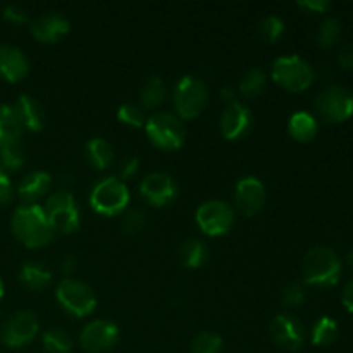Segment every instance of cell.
<instances>
[{
	"instance_id": "cell-11",
	"label": "cell",
	"mask_w": 353,
	"mask_h": 353,
	"mask_svg": "<svg viewBox=\"0 0 353 353\" xmlns=\"http://www.w3.org/2000/svg\"><path fill=\"white\" fill-rule=\"evenodd\" d=\"M196 224L209 236H223L233 228L234 212L223 200H207L196 210Z\"/></svg>"
},
{
	"instance_id": "cell-45",
	"label": "cell",
	"mask_w": 353,
	"mask_h": 353,
	"mask_svg": "<svg viewBox=\"0 0 353 353\" xmlns=\"http://www.w3.org/2000/svg\"><path fill=\"white\" fill-rule=\"evenodd\" d=\"M347 262H348V265L353 269V248L347 254Z\"/></svg>"
},
{
	"instance_id": "cell-24",
	"label": "cell",
	"mask_w": 353,
	"mask_h": 353,
	"mask_svg": "<svg viewBox=\"0 0 353 353\" xmlns=\"http://www.w3.org/2000/svg\"><path fill=\"white\" fill-rule=\"evenodd\" d=\"M19 281L30 290H43L50 285L52 272L45 265L37 264V262H28L21 268Z\"/></svg>"
},
{
	"instance_id": "cell-19",
	"label": "cell",
	"mask_w": 353,
	"mask_h": 353,
	"mask_svg": "<svg viewBox=\"0 0 353 353\" xmlns=\"http://www.w3.org/2000/svg\"><path fill=\"white\" fill-rule=\"evenodd\" d=\"M21 128L28 131H40L45 126V110L37 99L21 95L12 105Z\"/></svg>"
},
{
	"instance_id": "cell-12",
	"label": "cell",
	"mask_w": 353,
	"mask_h": 353,
	"mask_svg": "<svg viewBox=\"0 0 353 353\" xmlns=\"http://www.w3.org/2000/svg\"><path fill=\"white\" fill-rule=\"evenodd\" d=\"M119 340V327L105 319H95L86 324L79 336L83 350L102 353L110 350Z\"/></svg>"
},
{
	"instance_id": "cell-40",
	"label": "cell",
	"mask_w": 353,
	"mask_h": 353,
	"mask_svg": "<svg viewBox=\"0 0 353 353\" xmlns=\"http://www.w3.org/2000/svg\"><path fill=\"white\" fill-rule=\"evenodd\" d=\"M338 62L347 69L353 68V41L345 43L343 47L340 48V52H338Z\"/></svg>"
},
{
	"instance_id": "cell-22",
	"label": "cell",
	"mask_w": 353,
	"mask_h": 353,
	"mask_svg": "<svg viewBox=\"0 0 353 353\" xmlns=\"http://www.w3.org/2000/svg\"><path fill=\"white\" fill-rule=\"evenodd\" d=\"M288 133L296 141H310L317 133L316 117L303 110L295 112L288 121Z\"/></svg>"
},
{
	"instance_id": "cell-1",
	"label": "cell",
	"mask_w": 353,
	"mask_h": 353,
	"mask_svg": "<svg viewBox=\"0 0 353 353\" xmlns=\"http://www.w3.org/2000/svg\"><path fill=\"white\" fill-rule=\"evenodd\" d=\"M10 228L17 240L30 248L50 243L55 231L52 230L43 207L38 203H24L12 214Z\"/></svg>"
},
{
	"instance_id": "cell-36",
	"label": "cell",
	"mask_w": 353,
	"mask_h": 353,
	"mask_svg": "<svg viewBox=\"0 0 353 353\" xmlns=\"http://www.w3.org/2000/svg\"><path fill=\"white\" fill-rule=\"evenodd\" d=\"M145 221L147 219H145V214L141 210H130L121 221V230L126 234H137L145 228Z\"/></svg>"
},
{
	"instance_id": "cell-35",
	"label": "cell",
	"mask_w": 353,
	"mask_h": 353,
	"mask_svg": "<svg viewBox=\"0 0 353 353\" xmlns=\"http://www.w3.org/2000/svg\"><path fill=\"white\" fill-rule=\"evenodd\" d=\"M305 302V290L299 283H290L283 288L281 292V303L288 309H295V307L303 305Z\"/></svg>"
},
{
	"instance_id": "cell-17",
	"label": "cell",
	"mask_w": 353,
	"mask_h": 353,
	"mask_svg": "<svg viewBox=\"0 0 353 353\" xmlns=\"http://www.w3.org/2000/svg\"><path fill=\"white\" fill-rule=\"evenodd\" d=\"M68 31L69 21L55 10H48L31 21V34L41 43H55Z\"/></svg>"
},
{
	"instance_id": "cell-7",
	"label": "cell",
	"mask_w": 353,
	"mask_h": 353,
	"mask_svg": "<svg viewBox=\"0 0 353 353\" xmlns=\"http://www.w3.org/2000/svg\"><path fill=\"white\" fill-rule=\"evenodd\" d=\"M47 219L52 230L59 233H74L81 224V214H79L78 203L71 192H57L47 199L43 207Z\"/></svg>"
},
{
	"instance_id": "cell-39",
	"label": "cell",
	"mask_w": 353,
	"mask_h": 353,
	"mask_svg": "<svg viewBox=\"0 0 353 353\" xmlns=\"http://www.w3.org/2000/svg\"><path fill=\"white\" fill-rule=\"evenodd\" d=\"M138 171V159L133 155H126V157L121 159L119 162V174L121 178H131L134 172Z\"/></svg>"
},
{
	"instance_id": "cell-14",
	"label": "cell",
	"mask_w": 353,
	"mask_h": 353,
	"mask_svg": "<svg viewBox=\"0 0 353 353\" xmlns=\"http://www.w3.org/2000/svg\"><path fill=\"white\" fill-rule=\"evenodd\" d=\"M178 190L176 179L165 172H152L147 178H143L140 185L141 196L155 207H164L174 202Z\"/></svg>"
},
{
	"instance_id": "cell-32",
	"label": "cell",
	"mask_w": 353,
	"mask_h": 353,
	"mask_svg": "<svg viewBox=\"0 0 353 353\" xmlns=\"http://www.w3.org/2000/svg\"><path fill=\"white\" fill-rule=\"evenodd\" d=\"M221 350H223V338L210 331L196 334L190 347L192 353H221Z\"/></svg>"
},
{
	"instance_id": "cell-16",
	"label": "cell",
	"mask_w": 353,
	"mask_h": 353,
	"mask_svg": "<svg viewBox=\"0 0 353 353\" xmlns=\"http://www.w3.org/2000/svg\"><path fill=\"white\" fill-rule=\"evenodd\" d=\"M254 124V116H252L250 109L241 102H231L224 107L223 114H221V133L228 140H240V138L247 137Z\"/></svg>"
},
{
	"instance_id": "cell-34",
	"label": "cell",
	"mask_w": 353,
	"mask_h": 353,
	"mask_svg": "<svg viewBox=\"0 0 353 353\" xmlns=\"http://www.w3.org/2000/svg\"><path fill=\"white\" fill-rule=\"evenodd\" d=\"M117 119L121 123L128 124V126L140 128L145 126L147 123V116H145L143 107H140L138 103H123V105L117 109Z\"/></svg>"
},
{
	"instance_id": "cell-25",
	"label": "cell",
	"mask_w": 353,
	"mask_h": 353,
	"mask_svg": "<svg viewBox=\"0 0 353 353\" xmlns=\"http://www.w3.org/2000/svg\"><path fill=\"white\" fill-rule=\"evenodd\" d=\"M86 159L95 169H107L114 161L112 145L103 138H92L86 143Z\"/></svg>"
},
{
	"instance_id": "cell-8",
	"label": "cell",
	"mask_w": 353,
	"mask_h": 353,
	"mask_svg": "<svg viewBox=\"0 0 353 353\" xmlns=\"http://www.w3.org/2000/svg\"><path fill=\"white\" fill-rule=\"evenodd\" d=\"M317 114L327 123H341L353 116V92L347 86L333 85L317 93L314 100Z\"/></svg>"
},
{
	"instance_id": "cell-15",
	"label": "cell",
	"mask_w": 353,
	"mask_h": 353,
	"mask_svg": "<svg viewBox=\"0 0 353 353\" xmlns=\"http://www.w3.org/2000/svg\"><path fill=\"white\" fill-rule=\"evenodd\" d=\"M269 333H271V338L274 340L276 345L290 352L302 348L303 340H305L302 323L295 316H292V314H279V316H276L271 321Z\"/></svg>"
},
{
	"instance_id": "cell-6",
	"label": "cell",
	"mask_w": 353,
	"mask_h": 353,
	"mask_svg": "<svg viewBox=\"0 0 353 353\" xmlns=\"http://www.w3.org/2000/svg\"><path fill=\"white\" fill-rule=\"evenodd\" d=\"M209 92L202 79L195 76H183L176 83L174 93H172V102H174L176 112L183 119H193L200 116L207 105Z\"/></svg>"
},
{
	"instance_id": "cell-29",
	"label": "cell",
	"mask_w": 353,
	"mask_h": 353,
	"mask_svg": "<svg viewBox=\"0 0 353 353\" xmlns=\"http://www.w3.org/2000/svg\"><path fill=\"white\" fill-rule=\"evenodd\" d=\"M43 348L48 353H69L72 348V340L69 333H65L62 327H50L41 336Z\"/></svg>"
},
{
	"instance_id": "cell-13",
	"label": "cell",
	"mask_w": 353,
	"mask_h": 353,
	"mask_svg": "<svg viewBox=\"0 0 353 353\" xmlns=\"http://www.w3.org/2000/svg\"><path fill=\"white\" fill-rule=\"evenodd\" d=\"M265 186L255 176H245L234 186V205L243 216H255L264 207Z\"/></svg>"
},
{
	"instance_id": "cell-46",
	"label": "cell",
	"mask_w": 353,
	"mask_h": 353,
	"mask_svg": "<svg viewBox=\"0 0 353 353\" xmlns=\"http://www.w3.org/2000/svg\"><path fill=\"white\" fill-rule=\"evenodd\" d=\"M3 296V283H2V279H0V299H2Z\"/></svg>"
},
{
	"instance_id": "cell-37",
	"label": "cell",
	"mask_w": 353,
	"mask_h": 353,
	"mask_svg": "<svg viewBox=\"0 0 353 353\" xmlns=\"http://www.w3.org/2000/svg\"><path fill=\"white\" fill-rule=\"evenodd\" d=\"M2 14L7 21H12V23H28V21H30L28 9L23 3H7V6L3 7Z\"/></svg>"
},
{
	"instance_id": "cell-3",
	"label": "cell",
	"mask_w": 353,
	"mask_h": 353,
	"mask_svg": "<svg viewBox=\"0 0 353 353\" xmlns=\"http://www.w3.org/2000/svg\"><path fill=\"white\" fill-rule=\"evenodd\" d=\"M130 203V190L123 179L116 176L102 178L90 192V205L102 216H117Z\"/></svg>"
},
{
	"instance_id": "cell-2",
	"label": "cell",
	"mask_w": 353,
	"mask_h": 353,
	"mask_svg": "<svg viewBox=\"0 0 353 353\" xmlns=\"http://www.w3.org/2000/svg\"><path fill=\"white\" fill-rule=\"evenodd\" d=\"M341 276V261L331 248L314 247L303 259V279L316 288L336 285Z\"/></svg>"
},
{
	"instance_id": "cell-44",
	"label": "cell",
	"mask_w": 353,
	"mask_h": 353,
	"mask_svg": "<svg viewBox=\"0 0 353 353\" xmlns=\"http://www.w3.org/2000/svg\"><path fill=\"white\" fill-rule=\"evenodd\" d=\"M221 99L224 100V102L231 103L234 102V88L231 85H224L223 88H221Z\"/></svg>"
},
{
	"instance_id": "cell-9",
	"label": "cell",
	"mask_w": 353,
	"mask_h": 353,
	"mask_svg": "<svg viewBox=\"0 0 353 353\" xmlns=\"http://www.w3.org/2000/svg\"><path fill=\"white\" fill-rule=\"evenodd\" d=\"M55 296H57L62 309H65L76 317L90 316L97 307L95 293L92 292L88 285L78 281V279H62L55 290Z\"/></svg>"
},
{
	"instance_id": "cell-38",
	"label": "cell",
	"mask_w": 353,
	"mask_h": 353,
	"mask_svg": "<svg viewBox=\"0 0 353 353\" xmlns=\"http://www.w3.org/2000/svg\"><path fill=\"white\" fill-rule=\"evenodd\" d=\"M10 200H12V183L6 169L0 164V205H7Z\"/></svg>"
},
{
	"instance_id": "cell-26",
	"label": "cell",
	"mask_w": 353,
	"mask_h": 353,
	"mask_svg": "<svg viewBox=\"0 0 353 353\" xmlns=\"http://www.w3.org/2000/svg\"><path fill=\"white\" fill-rule=\"evenodd\" d=\"M140 100L145 109H155L165 100V85L159 76H148L140 90Z\"/></svg>"
},
{
	"instance_id": "cell-43",
	"label": "cell",
	"mask_w": 353,
	"mask_h": 353,
	"mask_svg": "<svg viewBox=\"0 0 353 353\" xmlns=\"http://www.w3.org/2000/svg\"><path fill=\"white\" fill-rule=\"evenodd\" d=\"M74 269H76V257L74 255H65L61 262V271L64 272V274H71V272H74Z\"/></svg>"
},
{
	"instance_id": "cell-31",
	"label": "cell",
	"mask_w": 353,
	"mask_h": 353,
	"mask_svg": "<svg viewBox=\"0 0 353 353\" xmlns=\"http://www.w3.org/2000/svg\"><path fill=\"white\" fill-rule=\"evenodd\" d=\"M257 31L264 41H268V43H276V41L285 34V23H283L281 17L272 16L271 14V16H265L264 19L259 23Z\"/></svg>"
},
{
	"instance_id": "cell-5",
	"label": "cell",
	"mask_w": 353,
	"mask_h": 353,
	"mask_svg": "<svg viewBox=\"0 0 353 353\" xmlns=\"http://www.w3.org/2000/svg\"><path fill=\"white\" fill-rule=\"evenodd\" d=\"M272 79L290 92H303L314 81V69L300 55H281L272 62Z\"/></svg>"
},
{
	"instance_id": "cell-41",
	"label": "cell",
	"mask_w": 353,
	"mask_h": 353,
	"mask_svg": "<svg viewBox=\"0 0 353 353\" xmlns=\"http://www.w3.org/2000/svg\"><path fill=\"white\" fill-rule=\"evenodd\" d=\"M299 7L310 10V12L323 14L330 9V2H326V0H303V2H299Z\"/></svg>"
},
{
	"instance_id": "cell-20",
	"label": "cell",
	"mask_w": 353,
	"mask_h": 353,
	"mask_svg": "<svg viewBox=\"0 0 353 353\" xmlns=\"http://www.w3.org/2000/svg\"><path fill=\"white\" fill-rule=\"evenodd\" d=\"M50 174L45 171H33L30 174L24 176L21 179L19 186H17V193H19L21 199L28 203H33L34 200H38L40 196H43L45 193L50 188Z\"/></svg>"
},
{
	"instance_id": "cell-42",
	"label": "cell",
	"mask_w": 353,
	"mask_h": 353,
	"mask_svg": "<svg viewBox=\"0 0 353 353\" xmlns=\"http://www.w3.org/2000/svg\"><path fill=\"white\" fill-rule=\"evenodd\" d=\"M341 300H343V305L347 307V310H350L353 314V279L352 281H348L347 286H345Z\"/></svg>"
},
{
	"instance_id": "cell-18",
	"label": "cell",
	"mask_w": 353,
	"mask_h": 353,
	"mask_svg": "<svg viewBox=\"0 0 353 353\" xmlns=\"http://www.w3.org/2000/svg\"><path fill=\"white\" fill-rule=\"evenodd\" d=\"M30 71V62L26 55L12 45H0V78L10 83L26 78Z\"/></svg>"
},
{
	"instance_id": "cell-23",
	"label": "cell",
	"mask_w": 353,
	"mask_h": 353,
	"mask_svg": "<svg viewBox=\"0 0 353 353\" xmlns=\"http://www.w3.org/2000/svg\"><path fill=\"white\" fill-rule=\"evenodd\" d=\"M209 259V248L203 241L196 240V238H190L185 243L179 247V261L185 268L188 269H199Z\"/></svg>"
},
{
	"instance_id": "cell-21",
	"label": "cell",
	"mask_w": 353,
	"mask_h": 353,
	"mask_svg": "<svg viewBox=\"0 0 353 353\" xmlns=\"http://www.w3.org/2000/svg\"><path fill=\"white\" fill-rule=\"evenodd\" d=\"M21 133H23V128L17 121L12 105L2 103L0 105V147L19 141Z\"/></svg>"
},
{
	"instance_id": "cell-4",
	"label": "cell",
	"mask_w": 353,
	"mask_h": 353,
	"mask_svg": "<svg viewBox=\"0 0 353 353\" xmlns=\"http://www.w3.org/2000/svg\"><path fill=\"white\" fill-rule=\"evenodd\" d=\"M147 137L155 147L162 150H178L186 138V128L178 116L169 112H157L145 123Z\"/></svg>"
},
{
	"instance_id": "cell-30",
	"label": "cell",
	"mask_w": 353,
	"mask_h": 353,
	"mask_svg": "<svg viewBox=\"0 0 353 353\" xmlns=\"http://www.w3.org/2000/svg\"><path fill=\"white\" fill-rule=\"evenodd\" d=\"M26 157H24V150L21 147V141H16V143L6 145V147H0V164L9 171H17L21 165L24 164Z\"/></svg>"
},
{
	"instance_id": "cell-10",
	"label": "cell",
	"mask_w": 353,
	"mask_h": 353,
	"mask_svg": "<svg viewBox=\"0 0 353 353\" xmlns=\"http://www.w3.org/2000/svg\"><path fill=\"white\" fill-rule=\"evenodd\" d=\"M40 331L37 314L31 310H19L6 319L0 330V340L9 348H21L31 343Z\"/></svg>"
},
{
	"instance_id": "cell-33",
	"label": "cell",
	"mask_w": 353,
	"mask_h": 353,
	"mask_svg": "<svg viewBox=\"0 0 353 353\" xmlns=\"http://www.w3.org/2000/svg\"><path fill=\"white\" fill-rule=\"evenodd\" d=\"M341 33V24L336 17H327L321 23L319 30H317V43L323 48L333 47L338 41Z\"/></svg>"
},
{
	"instance_id": "cell-28",
	"label": "cell",
	"mask_w": 353,
	"mask_h": 353,
	"mask_svg": "<svg viewBox=\"0 0 353 353\" xmlns=\"http://www.w3.org/2000/svg\"><path fill=\"white\" fill-rule=\"evenodd\" d=\"M338 338V323L330 316H323L312 326V343L317 347L331 345Z\"/></svg>"
},
{
	"instance_id": "cell-27",
	"label": "cell",
	"mask_w": 353,
	"mask_h": 353,
	"mask_svg": "<svg viewBox=\"0 0 353 353\" xmlns=\"http://www.w3.org/2000/svg\"><path fill=\"white\" fill-rule=\"evenodd\" d=\"M265 85H268V78H265V72L259 68H252L241 76L240 85L238 90L243 97L247 99H257L264 93Z\"/></svg>"
}]
</instances>
